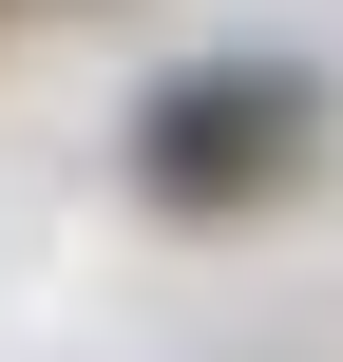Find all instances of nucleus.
Returning a JSON list of instances; mask_svg holds the SVG:
<instances>
[{"instance_id": "1", "label": "nucleus", "mask_w": 343, "mask_h": 362, "mask_svg": "<svg viewBox=\"0 0 343 362\" xmlns=\"http://www.w3.org/2000/svg\"><path fill=\"white\" fill-rule=\"evenodd\" d=\"M325 134H343V95L306 57H191V76L134 95V191L172 229H248V210H286L325 172Z\"/></svg>"}]
</instances>
